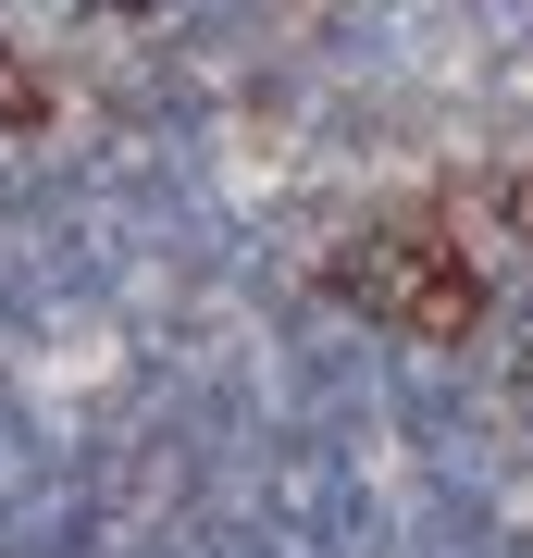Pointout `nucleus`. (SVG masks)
I'll list each match as a JSON object with an SVG mask.
<instances>
[{
  "label": "nucleus",
  "mask_w": 533,
  "mask_h": 558,
  "mask_svg": "<svg viewBox=\"0 0 533 558\" xmlns=\"http://www.w3.org/2000/svg\"><path fill=\"white\" fill-rule=\"evenodd\" d=\"M360 299H373L397 336H472L484 323V274H472V248L435 236V223H385V236L360 248Z\"/></svg>",
  "instance_id": "f257e3e1"
}]
</instances>
